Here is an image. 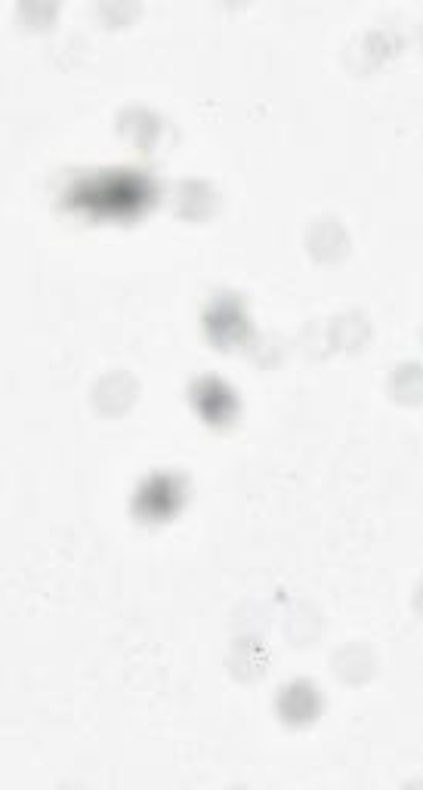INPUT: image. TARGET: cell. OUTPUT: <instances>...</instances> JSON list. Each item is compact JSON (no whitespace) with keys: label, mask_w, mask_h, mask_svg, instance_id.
Here are the masks:
<instances>
[{"label":"cell","mask_w":423,"mask_h":790,"mask_svg":"<svg viewBox=\"0 0 423 790\" xmlns=\"http://www.w3.org/2000/svg\"><path fill=\"white\" fill-rule=\"evenodd\" d=\"M180 494L183 482L177 476H152L136 498V513H143L146 519H165L177 510Z\"/></svg>","instance_id":"7a4b0ae2"},{"label":"cell","mask_w":423,"mask_h":790,"mask_svg":"<svg viewBox=\"0 0 423 790\" xmlns=\"http://www.w3.org/2000/svg\"><path fill=\"white\" fill-rule=\"evenodd\" d=\"M207 327H210V337H217V340L222 343V337H226V327H229V343L235 340L241 334V327H244V319H241V312H239V306L235 303H220L214 312H210V322H207Z\"/></svg>","instance_id":"277c9868"},{"label":"cell","mask_w":423,"mask_h":790,"mask_svg":"<svg viewBox=\"0 0 423 790\" xmlns=\"http://www.w3.org/2000/svg\"><path fill=\"white\" fill-rule=\"evenodd\" d=\"M195 405L210 423H226L235 414V395L226 383L207 378L195 383Z\"/></svg>","instance_id":"3957f363"},{"label":"cell","mask_w":423,"mask_h":790,"mask_svg":"<svg viewBox=\"0 0 423 790\" xmlns=\"http://www.w3.org/2000/svg\"><path fill=\"white\" fill-rule=\"evenodd\" d=\"M152 198V182L133 170H109L102 177L77 180L69 192V204L84 207L96 216L136 214Z\"/></svg>","instance_id":"6da1fadb"}]
</instances>
